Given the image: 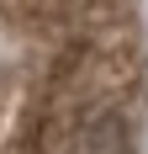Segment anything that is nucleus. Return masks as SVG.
<instances>
[{"label":"nucleus","instance_id":"obj_1","mask_svg":"<svg viewBox=\"0 0 148 154\" xmlns=\"http://www.w3.org/2000/svg\"><path fill=\"white\" fill-rule=\"evenodd\" d=\"M143 96V43L132 32L74 37L58 48L37 85V106L48 112H132Z\"/></svg>","mask_w":148,"mask_h":154},{"label":"nucleus","instance_id":"obj_2","mask_svg":"<svg viewBox=\"0 0 148 154\" xmlns=\"http://www.w3.org/2000/svg\"><path fill=\"white\" fill-rule=\"evenodd\" d=\"M32 154H138L127 112H48L32 117Z\"/></svg>","mask_w":148,"mask_h":154}]
</instances>
